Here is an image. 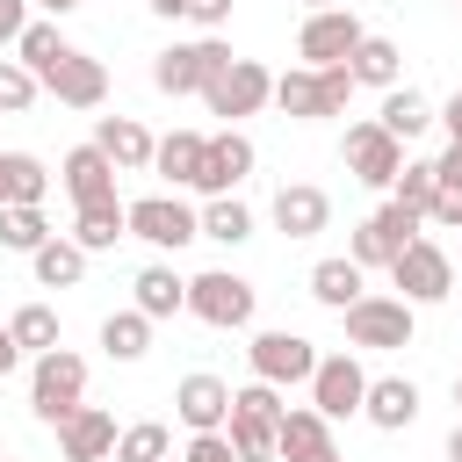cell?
Masks as SVG:
<instances>
[{"label": "cell", "mask_w": 462, "mask_h": 462, "mask_svg": "<svg viewBox=\"0 0 462 462\" xmlns=\"http://www.w3.org/2000/svg\"><path fill=\"white\" fill-rule=\"evenodd\" d=\"M346 101H354V72L346 65H289V72H274V108L289 116V123H325V116H346Z\"/></svg>", "instance_id": "obj_1"}, {"label": "cell", "mask_w": 462, "mask_h": 462, "mask_svg": "<svg viewBox=\"0 0 462 462\" xmlns=\"http://www.w3.org/2000/svg\"><path fill=\"white\" fill-rule=\"evenodd\" d=\"M282 390L274 383H238L231 390V448H238V462H282V448H274V433H282Z\"/></svg>", "instance_id": "obj_2"}, {"label": "cell", "mask_w": 462, "mask_h": 462, "mask_svg": "<svg viewBox=\"0 0 462 462\" xmlns=\"http://www.w3.org/2000/svg\"><path fill=\"white\" fill-rule=\"evenodd\" d=\"M253 310H260V289H253L245 274H231V267L188 274V318H202V325H217V332H245Z\"/></svg>", "instance_id": "obj_3"}, {"label": "cell", "mask_w": 462, "mask_h": 462, "mask_svg": "<svg viewBox=\"0 0 462 462\" xmlns=\"http://www.w3.org/2000/svg\"><path fill=\"white\" fill-rule=\"evenodd\" d=\"M79 404H87V361H79L72 346L36 354V368H29V411H36L43 426H65Z\"/></svg>", "instance_id": "obj_4"}, {"label": "cell", "mask_w": 462, "mask_h": 462, "mask_svg": "<svg viewBox=\"0 0 462 462\" xmlns=\"http://www.w3.org/2000/svg\"><path fill=\"white\" fill-rule=\"evenodd\" d=\"M231 65V43L224 36H195V43H166L159 58H152V87L159 94H209V79Z\"/></svg>", "instance_id": "obj_5"}, {"label": "cell", "mask_w": 462, "mask_h": 462, "mask_svg": "<svg viewBox=\"0 0 462 462\" xmlns=\"http://www.w3.org/2000/svg\"><path fill=\"white\" fill-rule=\"evenodd\" d=\"M274 101V72L260 65V58H231L217 79H209V94H202V108L209 116H224V130H238L245 116H260Z\"/></svg>", "instance_id": "obj_6"}, {"label": "cell", "mask_w": 462, "mask_h": 462, "mask_svg": "<svg viewBox=\"0 0 462 462\" xmlns=\"http://www.w3.org/2000/svg\"><path fill=\"white\" fill-rule=\"evenodd\" d=\"M346 318V346H368V354H397V346H411V332H419V310L404 303V296H361L354 310H339Z\"/></svg>", "instance_id": "obj_7"}, {"label": "cell", "mask_w": 462, "mask_h": 462, "mask_svg": "<svg viewBox=\"0 0 462 462\" xmlns=\"http://www.w3.org/2000/svg\"><path fill=\"white\" fill-rule=\"evenodd\" d=\"M339 159H346V173H354L361 188H397V173H404V144H397L375 116H368V123H346Z\"/></svg>", "instance_id": "obj_8"}, {"label": "cell", "mask_w": 462, "mask_h": 462, "mask_svg": "<svg viewBox=\"0 0 462 462\" xmlns=\"http://www.w3.org/2000/svg\"><path fill=\"white\" fill-rule=\"evenodd\" d=\"M130 238H144L152 253H180L202 238V209H188L180 195H137L130 202Z\"/></svg>", "instance_id": "obj_9"}, {"label": "cell", "mask_w": 462, "mask_h": 462, "mask_svg": "<svg viewBox=\"0 0 462 462\" xmlns=\"http://www.w3.org/2000/svg\"><path fill=\"white\" fill-rule=\"evenodd\" d=\"M390 282H397V296H404L411 310H419V303H448V296H455V260H448V245L411 238V245L397 253Z\"/></svg>", "instance_id": "obj_10"}, {"label": "cell", "mask_w": 462, "mask_h": 462, "mask_svg": "<svg viewBox=\"0 0 462 462\" xmlns=\"http://www.w3.org/2000/svg\"><path fill=\"white\" fill-rule=\"evenodd\" d=\"M361 14L354 7H325V14H303V29H296V58L318 72V65H346L354 51H361Z\"/></svg>", "instance_id": "obj_11"}, {"label": "cell", "mask_w": 462, "mask_h": 462, "mask_svg": "<svg viewBox=\"0 0 462 462\" xmlns=\"http://www.w3.org/2000/svg\"><path fill=\"white\" fill-rule=\"evenodd\" d=\"M411 238H419V217L397 209V202H383V209H368V217L354 224L346 260H354V267H397V253H404Z\"/></svg>", "instance_id": "obj_12"}, {"label": "cell", "mask_w": 462, "mask_h": 462, "mask_svg": "<svg viewBox=\"0 0 462 462\" xmlns=\"http://www.w3.org/2000/svg\"><path fill=\"white\" fill-rule=\"evenodd\" d=\"M245 361H253V383H274V390L318 375V346H310L303 332H253Z\"/></svg>", "instance_id": "obj_13"}, {"label": "cell", "mask_w": 462, "mask_h": 462, "mask_svg": "<svg viewBox=\"0 0 462 462\" xmlns=\"http://www.w3.org/2000/svg\"><path fill=\"white\" fill-rule=\"evenodd\" d=\"M368 404V368L354 354H318V375H310V411H325L332 426L339 419H361Z\"/></svg>", "instance_id": "obj_14"}, {"label": "cell", "mask_w": 462, "mask_h": 462, "mask_svg": "<svg viewBox=\"0 0 462 462\" xmlns=\"http://www.w3.org/2000/svg\"><path fill=\"white\" fill-rule=\"evenodd\" d=\"M260 166V152H253V137L245 130H217L209 144H202V173H195V195L202 202H217V195H238V180Z\"/></svg>", "instance_id": "obj_15"}, {"label": "cell", "mask_w": 462, "mask_h": 462, "mask_svg": "<svg viewBox=\"0 0 462 462\" xmlns=\"http://www.w3.org/2000/svg\"><path fill=\"white\" fill-rule=\"evenodd\" d=\"M173 419H180L188 433H224V426H231V383L209 375V368L180 375V383H173Z\"/></svg>", "instance_id": "obj_16"}, {"label": "cell", "mask_w": 462, "mask_h": 462, "mask_svg": "<svg viewBox=\"0 0 462 462\" xmlns=\"http://www.w3.org/2000/svg\"><path fill=\"white\" fill-rule=\"evenodd\" d=\"M43 94L65 101V108H101L108 101V65L94 51H65L51 72H43Z\"/></svg>", "instance_id": "obj_17"}, {"label": "cell", "mask_w": 462, "mask_h": 462, "mask_svg": "<svg viewBox=\"0 0 462 462\" xmlns=\"http://www.w3.org/2000/svg\"><path fill=\"white\" fill-rule=\"evenodd\" d=\"M65 195H72V209H87V202H116V159L87 137V144H72L65 152Z\"/></svg>", "instance_id": "obj_18"}, {"label": "cell", "mask_w": 462, "mask_h": 462, "mask_svg": "<svg viewBox=\"0 0 462 462\" xmlns=\"http://www.w3.org/2000/svg\"><path fill=\"white\" fill-rule=\"evenodd\" d=\"M332 224V195L310 188V180H282L274 188V231L282 238H318Z\"/></svg>", "instance_id": "obj_19"}, {"label": "cell", "mask_w": 462, "mask_h": 462, "mask_svg": "<svg viewBox=\"0 0 462 462\" xmlns=\"http://www.w3.org/2000/svg\"><path fill=\"white\" fill-rule=\"evenodd\" d=\"M116 440H123V426H116L101 404H79V411L58 426V455H65V462H108Z\"/></svg>", "instance_id": "obj_20"}, {"label": "cell", "mask_w": 462, "mask_h": 462, "mask_svg": "<svg viewBox=\"0 0 462 462\" xmlns=\"http://www.w3.org/2000/svg\"><path fill=\"white\" fill-rule=\"evenodd\" d=\"M130 310H144L152 325H166V318H180V310H188V274H173L166 260H152V267H137V282H130Z\"/></svg>", "instance_id": "obj_21"}, {"label": "cell", "mask_w": 462, "mask_h": 462, "mask_svg": "<svg viewBox=\"0 0 462 462\" xmlns=\"http://www.w3.org/2000/svg\"><path fill=\"white\" fill-rule=\"evenodd\" d=\"M361 419H368L375 433H404V426L419 419V383H411V375H368Z\"/></svg>", "instance_id": "obj_22"}, {"label": "cell", "mask_w": 462, "mask_h": 462, "mask_svg": "<svg viewBox=\"0 0 462 462\" xmlns=\"http://www.w3.org/2000/svg\"><path fill=\"white\" fill-rule=\"evenodd\" d=\"M94 144L116 159V173H144L152 152H159V137H152L137 116H101V123H94Z\"/></svg>", "instance_id": "obj_23"}, {"label": "cell", "mask_w": 462, "mask_h": 462, "mask_svg": "<svg viewBox=\"0 0 462 462\" xmlns=\"http://www.w3.org/2000/svg\"><path fill=\"white\" fill-rule=\"evenodd\" d=\"M274 448H282V462H310V455H325V448H332V419H325V411H310V404H289V411H282Z\"/></svg>", "instance_id": "obj_24"}, {"label": "cell", "mask_w": 462, "mask_h": 462, "mask_svg": "<svg viewBox=\"0 0 462 462\" xmlns=\"http://www.w3.org/2000/svg\"><path fill=\"white\" fill-rule=\"evenodd\" d=\"M375 123H383L397 144H411L419 130H433V123H440V108H433L419 87H390V94H383V108H375Z\"/></svg>", "instance_id": "obj_25"}, {"label": "cell", "mask_w": 462, "mask_h": 462, "mask_svg": "<svg viewBox=\"0 0 462 462\" xmlns=\"http://www.w3.org/2000/svg\"><path fill=\"white\" fill-rule=\"evenodd\" d=\"M361 282H368V267H354L346 253H332V260H318V267H310V296H318L325 310H354V303L368 296Z\"/></svg>", "instance_id": "obj_26"}, {"label": "cell", "mask_w": 462, "mask_h": 462, "mask_svg": "<svg viewBox=\"0 0 462 462\" xmlns=\"http://www.w3.org/2000/svg\"><path fill=\"white\" fill-rule=\"evenodd\" d=\"M346 72H354V87H404V51L390 43V36H361V51L346 58Z\"/></svg>", "instance_id": "obj_27"}, {"label": "cell", "mask_w": 462, "mask_h": 462, "mask_svg": "<svg viewBox=\"0 0 462 462\" xmlns=\"http://www.w3.org/2000/svg\"><path fill=\"white\" fill-rule=\"evenodd\" d=\"M72 238L87 253H116V238H130V202H87V209H72Z\"/></svg>", "instance_id": "obj_28"}, {"label": "cell", "mask_w": 462, "mask_h": 462, "mask_svg": "<svg viewBox=\"0 0 462 462\" xmlns=\"http://www.w3.org/2000/svg\"><path fill=\"white\" fill-rule=\"evenodd\" d=\"M87 245L79 238H51L43 253H29V267H36V289H79V274H87Z\"/></svg>", "instance_id": "obj_29"}, {"label": "cell", "mask_w": 462, "mask_h": 462, "mask_svg": "<svg viewBox=\"0 0 462 462\" xmlns=\"http://www.w3.org/2000/svg\"><path fill=\"white\" fill-rule=\"evenodd\" d=\"M202 130H173V137H159V152H152V173H166L173 188H195V173H202Z\"/></svg>", "instance_id": "obj_30"}, {"label": "cell", "mask_w": 462, "mask_h": 462, "mask_svg": "<svg viewBox=\"0 0 462 462\" xmlns=\"http://www.w3.org/2000/svg\"><path fill=\"white\" fill-rule=\"evenodd\" d=\"M0 188H7V202H22V209H43V195H51V173H43V159H36V152H0Z\"/></svg>", "instance_id": "obj_31"}, {"label": "cell", "mask_w": 462, "mask_h": 462, "mask_svg": "<svg viewBox=\"0 0 462 462\" xmlns=\"http://www.w3.org/2000/svg\"><path fill=\"white\" fill-rule=\"evenodd\" d=\"M101 354L108 361H144L152 354V318L144 310H108L101 318Z\"/></svg>", "instance_id": "obj_32"}, {"label": "cell", "mask_w": 462, "mask_h": 462, "mask_svg": "<svg viewBox=\"0 0 462 462\" xmlns=\"http://www.w3.org/2000/svg\"><path fill=\"white\" fill-rule=\"evenodd\" d=\"M433 195H440V166H433V159H404V173H397L390 202H397V209H411V217L426 224V217H433Z\"/></svg>", "instance_id": "obj_33"}, {"label": "cell", "mask_w": 462, "mask_h": 462, "mask_svg": "<svg viewBox=\"0 0 462 462\" xmlns=\"http://www.w3.org/2000/svg\"><path fill=\"white\" fill-rule=\"evenodd\" d=\"M51 238H58V231H51V217H43V209H22V202H7V209H0V245H7V253H43Z\"/></svg>", "instance_id": "obj_34"}, {"label": "cell", "mask_w": 462, "mask_h": 462, "mask_svg": "<svg viewBox=\"0 0 462 462\" xmlns=\"http://www.w3.org/2000/svg\"><path fill=\"white\" fill-rule=\"evenodd\" d=\"M65 51H72V43H65V29H58L51 14H43V22H29V29H22V43H14V58H22V65H29L36 79H43V72H51V65H58Z\"/></svg>", "instance_id": "obj_35"}, {"label": "cell", "mask_w": 462, "mask_h": 462, "mask_svg": "<svg viewBox=\"0 0 462 462\" xmlns=\"http://www.w3.org/2000/svg\"><path fill=\"white\" fill-rule=\"evenodd\" d=\"M202 238H217V245H245V238H253V209H245L238 195L202 202Z\"/></svg>", "instance_id": "obj_36"}, {"label": "cell", "mask_w": 462, "mask_h": 462, "mask_svg": "<svg viewBox=\"0 0 462 462\" xmlns=\"http://www.w3.org/2000/svg\"><path fill=\"white\" fill-rule=\"evenodd\" d=\"M7 332H14V346H22V354H51V346H65V339H58V310H51V303H22V310L7 318Z\"/></svg>", "instance_id": "obj_37"}, {"label": "cell", "mask_w": 462, "mask_h": 462, "mask_svg": "<svg viewBox=\"0 0 462 462\" xmlns=\"http://www.w3.org/2000/svg\"><path fill=\"white\" fill-rule=\"evenodd\" d=\"M433 166H440V195H433V217H426V224H448V231H462V144H448Z\"/></svg>", "instance_id": "obj_38"}, {"label": "cell", "mask_w": 462, "mask_h": 462, "mask_svg": "<svg viewBox=\"0 0 462 462\" xmlns=\"http://www.w3.org/2000/svg\"><path fill=\"white\" fill-rule=\"evenodd\" d=\"M173 455V433L159 426V419H137V426H123V440H116V462H166Z\"/></svg>", "instance_id": "obj_39"}, {"label": "cell", "mask_w": 462, "mask_h": 462, "mask_svg": "<svg viewBox=\"0 0 462 462\" xmlns=\"http://www.w3.org/2000/svg\"><path fill=\"white\" fill-rule=\"evenodd\" d=\"M36 94H43V79H36L22 58H0V116H22V108H36Z\"/></svg>", "instance_id": "obj_40"}, {"label": "cell", "mask_w": 462, "mask_h": 462, "mask_svg": "<svg viewBox=\"0 0 462 462\" xmlns=\"http://www.w3.org/2000/svg\"><path fill=\"white\" fill-rule=\"evenodd\" d=\"M180 462H238V448H231V433H188Z\"/></svg>", "instance_id": "obj_41"}, {"label": "cell", "mask_w": 462, "mask_h": 462, "mask_svg": "<svg viewBox=\"0 0 462 462\" xmlns=\"http://www.w3.org/2000/svg\"><path fill=\"white\" fill-rule=\"evenodd\" d=\"M29 7H36V0H0V51H14V43H22V29L36 22Z\"/></svg>", "instance_id": "obj_42"}, {"label": "cell", "mask_w": 462, "mask_h": 462, "mask_svg": "<svg viewBox=\"0 0 462 462\" xmlns=\"http://www.w3.org/2000/svg\"><path fill=\"white\" fill-rule=\"evenodd\" d=\"M188 22H195L202 36H224V22H231V0H188Z\"/></svg>", "instance_id": "obj_43"}, {"label": "cell", "mask_w": 462, "mask_h": 462, "mask_svg": "<svg viewBox=\"0 0 462 462\" xmlns=\"http://www.w3.org/2000/svg\"><path fill=\"white\" fill-rule=\"evenodd\" d=\"M440 130H448V144H462V94L440 101Z\"/></svg>", "instance_id": "obj_44"}, {"label": "cell", "mask_w": 462, "mask_h": 462, "mask_svg": "<svg viewBox=\"0 0 462 462\" xmlns=\"http://www.w3.org/2000/svg\"><path fill=\"white\" fill-rule=\"evenodd\" d=\"M14 368H22V346H14V332L0 325V375H14Z\"/></svg>", "instance_id": "obj_45"}, {"label": "cell", "mask_w": 462, "mask_h": 462, "mask_svg": "<svg viewBox=\"0 0 462 462\" xmlns=\"http://www.w3.org/2000/svg\"><path fill=\"white\" fill-rule=\"evenodd\" d=\"M152 14H166V22H188V0H144Z\"/></svg>", "instance_id": "obj_46"}, {"label": "cell", "mask_w": 462, "mask_h": 462, "mask_svg": "<svg viewBox=\"0 0 462 462\" xmlns=\"http://www.w3.org/2000/svg\"><path fill=\"white\" fill-rule=\"evenodd\" d=\"M36 7H43V14H51V22H65V14H72V7H79V0H36Z\"/></svg>", "instance_id": "obj_47"}, {"label": "cell", "mask_w": 462, "mask_h": 462, "mask_svg": "<svg viewBox=\"0 0 462 462\" xmlns=\"http://www.w3.org/2000/svg\"><path fill=\"white\" fill-rule=\"evenodd\" d=\"M448 462H462V419H455V433H448Z\"/></svg>", "instance_id": "obj_48"}, {"label": "cell", "mask_w": 462, "mask_h": 462, "mask_svg": "<svg viewBox=\"0 0 462 462\" xmlns=\"http://www.w3.org/2000/svg\"><path fill=\"white\" fill-rule=\"evenodd\" d=\"M325 7H346V0H303V14H325Z\"/></svg>", "instance_id": "obj_49"}, {"label": "cell", "mask_w": 462, "mask_h": 462, "mask_svg": "<svg viewBox=\"0 0 462 462\" xmlns=\"http://www.w3.org/2000/svg\"><path fill=\"white\" fill-rule=\"evenodd\" d=\"M310 462H346V455H339V448H325V455H310Z\"/></svg>", "instance_id": "obj_50"}, {"label": "cell", "mask_w": 462, "mask_h": 462, "mask_svg": "<svg viewBox=\"0 0 462 462\" xmlns=\"http://www.w3.org/2000/svg\"><path fill=\"white\" fill-rule=\"evenodd\" d=\"M455 411H462V375H455Z\"/></svg>", "instance_id": "obj_51"}, {"label": "cell", "mask_w": 462, "mask_h": 462, "mask_svg": "<svg viewBox=\"0 0 462 462\" xmlns=\"http://www.w3.org/2000/svg\"><path fill=\"white\" fill-rule=\"evenodd\" d=\"M0 209H7V188H0Z\"/></svg>", "instance_id": "obj_52"}, {"label": "cell", "mask_w": 462, "mask_h": 462, "mask_svg": "<svg viewBox=\"0 0 462 462\" xmlns=\"http://www.w3.org/2000/svg\"><path fill=\"white\" fill-rule=\"evenodd\" d=\"M0 462H14V455H0Z\"/></svg>", "instance_id": "obj_53"}, {"label": "cell", "mask_w": 462, "mask_h": 462, "mask_svg": "<svg viewBox=\"0 0 462 462\" xmlns=\"http://www.w3.org/2000/svg\"><path fill=\"white\" fill-rule=\"evenodd\" d=\"M455 7H462V0H455Z\"/></svg>", "instance_id": "obj_54"}]
</instances>
